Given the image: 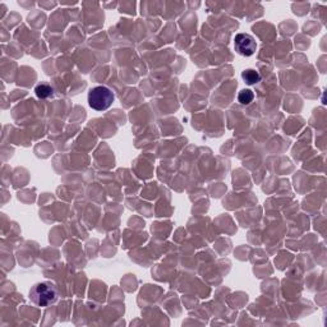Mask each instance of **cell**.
<instances>
[{"instance_id":"obj_1","label":"cell","mask_w":327,"mask_h":327,"mask_svg":"<svg viewBox=\"0 0 327 327\" xmlns=\"http://www.w3.org/2000/svg\"><path fill=\"white\" fill-rule=\"evenodd\" d=\"M30 299L39 307H49L57 302L58 289L53 282H39L30 290Z\"/></svg>"},{"instance_id":"obj_5","label":"cell","mask_w":327,"mask_h":327,"mask_svg":"<svg viewBox=\"0 0 327 327\" xmlns=\"http://www.w3.org/2000/svg\"><path fill=\"white\" fill-rule=\"evenodd\" d=\"M242 78L244 79L245 83L248 85H254L257 82L261 81V74L258 72H256L254 69H247L242 73Z\"/></svg>"},{"instance_id":"obj_6","label":"cell","mask_w":327,"mask_h":327,"mask_svg":"<svg viewBox=\"0 0 327 327\" xmlns=\"http://www.w3.org/2000/svg\"><path fill=\"white\" fill-rule=\"evenodd\" d=\"M254 99V95L251 90H243L238 95V101L242 105H249Z\"/></svg>"},{"instance_id":"obj_2","label":"cell","mask_w":327,"mask_h":327,"mask_svg":"<svg viewBox=\"0 0 327 327\" xmlns=\"http://www.w3.org/2000/svg\"><path fill=\"white\" fill-rule=\"evenodd\" d=\"M114 102V93L107 87L99 86L90 91L88 93V104L93 110L104 111L107 110Z\"/></svg>"},{"instance_id":"obj_4","label":"cell","mask_w":327,"mask_h":327,"mask_svg":"<svg viewBox=\"0 0 327 327\" xmlns=\"http://www.w3.org/2000/svg\"><path fill=\"white\" fill-rule=\"evenodd\" d=\"M35 93L39 99H48V97L53 96V88L46 83H40L35 88Z\"/></svg>"},{"instance_id":"obj_3","label":"cell","mask_w":327,"mask_h":327,"mask_svg":"<svg viewBox=\"0 0 327 327\" xmlns=\"http://www.w3.org/2000/svg\"><path fill=\"white\" fill-rule=\"evenodd\" d=\"M235 51L243 57H251L256 53L257 44L253 37L248 34H238L234 39Z\"/></svg>"}]
</instances>
